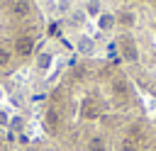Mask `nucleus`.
Wrapping results in <instances>:
<instances>
[{"label":"nucleus","mask_w":156,"mask_h":151,"mask_svg":"<svg viewBox=\"0 0 156 151\" xmlns=\"http://www.w3.org/2000/svg\"><path fill=\"white\" fill-rule=\"evenodd\" d=\"M24 37H39L32 0H0V71L20 58L17 44Z\"/></svg>","instance_id":"f257e3e1"},{"label":"nucleus","mask_w":156,"mask_h":151,"mask_svg":"<svg viewBox=\"0 0 156 151\" xmlns=\"http://www.w3.org/2000/svg\"><path fill=\"white\" fill-rule=\"evenodd\" d=\"M88 151H105V139L102 136H90V141H88Z\"/></svg>","instance_id":"f03ea898"},{"label":"nucleus","mask_w":156,"mask_h":151,"mask_svg":"<svg viewBox=\"0 0 156 151\" xmlns=\"http://www.w3.org/2000/svg\"><path fill=\"white\" fill-rule=\"evenodd\" d=\"M119 151H136V146H134V141H129V139H124V141L119 144Z\"/></svg>","instance_id":"7ed1b4c3"}]
</instances>
